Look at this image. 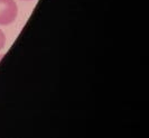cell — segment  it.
I'll use <instances>...</instances> for the list:
<instances>
[{
	"label": "cell",
	"instance_id": "obj_1",
	"mask_svg": "<svg viewBox=\"0 0 149 138\" xmlns=\"http://www.w3.org/2000/svg\"><path fill=\"white\" fill-rule=\"evenodd\" d=\"M18 8L15 0H0V25L7 26L16 20Z\"/></svg>",
	"mask_w": 149,
	"mask_h": 138
},
{
	"label": "cell",
	"instance_id": "obj_2",
	"mask_svg": "<svg viewBox=\"0 0 149 138\" xmlns=\"http://www.w3.org/2000/svg\"><path fill=\"white\" fill-rule=\"evenodd\" d=\"M5 45H6V35L0 29V49H2Z\"/></svg>",
	"mask_w": 149,
	"mask_h": 138
},
{
	"label": "cell",
	"instance_id": "obj_3",
	"mask_svg": "<svg viewBox=\"0 0 149 138\" xmlns=\"http://www.w3.org/2000/svg\"><path fill=\"white\" fill-rule=\"evenodd\" d=\"M3 57V54H0V61H1V59Z\"/></svg>",
	"mask_w": 149,
	"mask_h": 138
},
{
	"label": "cell",
	"instance_id": "obj_4",
	"mask_svg": "<svg viewBox=\"0 0 149 138\" xmlns=\"http://www.w3.org/2000/svg\"><path fill=\"white\" fill-rule=\"evenodd\" d=\"M25 1H30V0H25Z\"/></svg>",
	"mask_w": 149,
	"mask_h": 138
}]
</instances>
